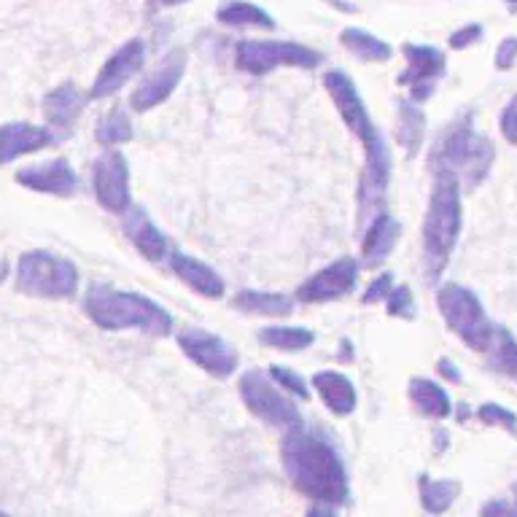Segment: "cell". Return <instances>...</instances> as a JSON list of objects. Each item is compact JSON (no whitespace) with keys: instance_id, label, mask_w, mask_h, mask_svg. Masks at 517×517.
I'll list each match as a JSON object with an SVG mask.
<instances>
[{"instance_id":"60d3db41","label":"cell","mask_w":517,"mask_h":517,"mask_svg":"<svg viewBox=\"0 0 517 517\" xmlns=\"http://www.w3.org/2000/svg\"><path fill=\"white\" fill-rule=\"evenodd\" d=\"M445 447H447V431H445V429H439V431H437V450H439V453H442Z\"/></svg>"},{"instance_id":"8fae6325","label":"cell","mask_w":517,"mask_h":517,"mask_svg":"<svg viewBox=\"0 0 517 517\" xmlns=\"http://www.w3.org/2000/svg\"><path fill=\"white\" fill-rule=\"evenodd\" d=\"M92 186L97 202L111 213H127L130 208V165L122 151L108 149L95 159Z\"/></svg>"},{"instance_id":"ab89813d","label":"cell","mask_w":517,"mask_h":517,"mask_svg":"<svg viewBox=\"0 0 517 517\" xmlns=\"http://www.w3.org/2000/svg\"><path fill=\"white\" fill-rule=\"evenodd\" d=\"M509 512H515V504L491 501V504H485V507H482V515H509Z\"/></svg>"},{"instance_id":"74e56055","label":"cell","mask_w":517,"mask_h":517,"mask_svg":"<svg viewBox=\"0 0 517 517\" xmlns=\"http://www.w3.org/2000/svg\"><path fill=\"white\" fill-rule=\"evenodd\" d=\"M482 38V25H477V22H472V25H464L461 30H456L453 36H450V46L453 49H469L472 44H477Z\"/></svg>"},{"instance_id":"ba28073f","label":"cell","mask_w":517,"mask_h":517,"mask_svg":"<svg viewBox=\"0 0 517 517\" xmlns=\"http://www.w3.org/2000/svg\"><path fill=\"white\" fill-rule=\"evenodd\" d=\"M240 396H243L248 410L272 429L289 431L302 426V415H299L297 404L275 386V380L270 375H264L259 369H251V372L240 377Z\"/></svg>"},{"instance_id":"e0dca14e","label":"cell","mask_w":517,"mask_h":517,"mask_svg":"<svg viewBox=\"0 0 517 517\" xmlns=\"http://www.w3.org/2000/svg\"><path fill=\"white\" fill-rule=\"evenodd\" d=\"M54 143V132L49 127H38L30 122L0 124V167L17 162L25 154L41 151Z\"/></svg>"},{"instance_id":"52a82bcc","label":"cell","mask_w":517,"mask_h":517,"mask_svg":"<svg viewBox=\"0 0 517 517\" xmlns=\"http://www.w3.org/2000/svg\"><path fill=\"white\" fill-rule=\"evenodd\" d=\"M17 289L36 299H71L79 291V270L52 251H27L19 256Z\"/></svg>"},{"instance_id":"5bb4252c","label":"cell","mask_w":517,"mask_h":517,"mask_svg":"<svg viewBox=\"0 0 517 517\" xmlns=\"http://www.w3.org/2000/svg\"><path fill=\"white\" fill-rule=\"evenodd\" d=\"M143 62H146V44L141 38H132L127 44H122V49H116L106 60V65L100 68L95 84L89 89V97L103 100V97L116 95L132 76L141 73Z\"/></svg>"},{"instance_id":"9c48e42d","label":"cell","mask_w":517,"mask_h":517,"mask_svg":"<svg viewBox=\"0 0 517 517\" xmlns=\"http://www.w3.org/2000/svg\"><path fill=\"white\" fill-rule=\"evenodd\" d=\"M235 62L240 71L251 76H264L275 68H305L313 71L321 65V54L294 41H240L235 49Z\"/></svg>"},{"instance_id":"5b68a950","label":"cell","mask_w":517,"mask_h":517,"mask_svg":"<svg viewBox=\"0 0 517 517\" xmlns=\"http://www.w3.org/2000/svg\"><path fill=\"white\" fill-rule=\"evenodd\" d=\"M493 159H496V151L482 135L474 132L472 114H466L442 132V138L431 151L429 165L434 173L437 170L453 173L466 189H474L488 178Z\"/></svg>"},{"instance_id":"d590c367","label":"cell","mask_w":517,"mask_h":517,"mask_svg":"<svg viewBox=\"0 0 517 517\" xmlns=\"http://www.w3.org/2000/svg\"><path fill=\"white\" fill-rule=\"evenodd\" d=\"M517 62V38L515 36H507L496 46V54H493V65L499 68V71H509L512 65Z\"/></svg>"},{"instance_id":"f1b7e54d","label":"cell","mask_w":517,"mask_h":517,"mask_svg":"<svg viewBox=\"0 0 517 517\" xmlns=\"http://www.w3.org/2000/svg\"><path fill=\"white\" fill-rule=\"evenodd\" d=\"M219 22L229 27H264V30L275 27V19L267 11L254 6V3H246V0H232L227 6H221Z\"/></svg>"},{"instance_id":"f35d334b","label":"cell","mask_w":517,"mask_h":517,"mask_svg":"<svg viewBox=\"0 0 517 517\" xmlns=\"http://www.w3.org/2000/svg\"><path fill=\"white\" fill-rule=\"evenodd\" d=\"M437 372L445 377V380H450V383H461V380H464V377H461V372H458V367L450 359H439L437 361Z\"/></svg>"},{"instance_id":"6da1fadb","label":"cell","mask_w":517,"mask_h":517,"mask_svg":"<svg viewBox=\"0 0 517 517\" xmlns=\"http://www.w3.org/2000/svg\"><path fill=\"white\" fill-rule=\"evenodd\" d=\"M324 87L334 100L337 111H340L345 127L364 146V176H361L359 186V213L361 221H367L380 211L388 189V178H391V157H388L386 141H383V135H380V130L372 122L367 103L361 100L359 89H356V84H353L348 73L329 71L324 76Z\"/></svg>"},{"instance_id":"30bf717a","label":"cell","mask_w":517,"mask_h":517,"mask_svg":"<svg viewBox=\"0 0 517 517\" xmlns=\"http://www.w3.org/2000/svg\"><path fill=\"white\" fill-rule=\"evenodd\" d=\"M178 348L184 351L186 359L194 361L197 367L205 369L208 375L219 377V380L232 377L240 367V356L227 340H221L205 329H197V326L178 332Z\"/></svg>"},{"instance_id":"7a4b0ae2","label":"cell","mask_w":517,"mask_h":517,"mask_svg":"<svg viewBox=\"0 0 517 517\" xmlns=\"http://www.w3.org/2000/svg\"><path fill=\"white\" fill-rule=\"evenodd\" d=\"M281 458L291 485L302 496L318 504H332V507H342L348 501L351 485H348L345 464L326 439L310 434L302 426L289 429L283 437Z\"/></svg>"},{"instance_id":"4fadbf2b","label":"cell","mask_w":517,"mask_h":517,"mask_svg":"<svg viewBox=\"0 0 517 517\" xmlns=\"http://www.w3.org/2000/svg\"><path fill=\"white\" fill-rule=\"evenodd\" d=\"M402 52L407 57V71L399 76V84H407L412 100L423 103L434 95V84L445 76V54L421 44H404Z\"/></svg>"},{"instance_id":"7c38bea8","label":"cell","mask_w":517,"mask_h":517,"mask_svg":"<svg viewBox=\"0 0 517 517\" xmlns=\"http://www.w3.org/2000/svg\"><path fill=\"white\" fill-rule=\"evenodd\" d=\"M356 281H359V262L345 256V259H337L324 270H318L316 275H310L297 289V299L307 302V305L332 302V299L348 297L356 289Z\"/></svg>"},{"instance_id":"44dd1931","label":"cell","mask_w":517,"mask_h":517,"mask_svg":"<svg viewBox=\"0 0 517 517\" xmlns=\"http://www.w3.org/2000/svg\"><path fill=\"white\" fill-rule=\"evenodd\" d=\"M124 232L132 240V246L138 248V254L146 256L149 262H159L167 254V237L159 232L143 208H127Z\"/></svg>"},{"instance_id":"ffe728a7","label":"cell","mask_w":517,"mask_h":517,"mask_svg":"<svg viewBox=\"0 0 517 517\" xmlns=\"http://www.w3.org/2000/svg\"><path fill=\"white\" fill-rule=\"evenodd\" d=\"M399 235H402V227L399 221L391 216V213L380 211L372 216V224L367 229V237L361 243V256H364V264L367 267H377L383 262L391 251L399 243Z\"/></svg>"},{"instance_id":"83f0119b","label":"cell","mask_w":517,"mask_h":517,"mask_svg":"<svg viewBox=\"0 0 517 517\" xmlns=\"http://www.w3.org/2000/svg\"><path fill=\"white\" fill-rule=\"evenodd\" d=\"M418 491H421V504L431 515H442L453 507V501L458 499L461 485L456 480H431L426 474H421L418 480Z\"/></svg>"},{"instance_id":"603a6c76","label":"cell","mask_w":517,"mask_h":517,"mask_svg":"<svg viewBox=\"0 0 517 517\" xmlns=\"http://www.w3.org/2000/svg\"><path fill=\"white\" fill-rule=\"evenodd\" d=\"M407 394H410V402L415 404V410L426 415V418L442 421V418H450V412H453V404H450V396H447L445 388L429 380V377H412Z\"/></svg>"},{"instance_id":"ac0fdd59","label":"cell","mask_w":517,"mask_h":517,"mask_svg":"<svg viewBox=\"0 0 517 517\" xmlns=\"http://www.w3.org/2000/svg\"><path fill=\"white\" fill-rule=\"evenodd\" d=\"M170 270L176 272L178 281L189 286L192 291H197V294H202V297H224V281H221V275L216 270H211L205 262H200V259L173 251L170 254Z\"/></svg>"},{"instance_id":"d6986e66","label":"cell","mask_w":517,"mask_h":517,"mask_svg":"<svg viewBox=\"0 0 517 517\" xmlns=\"http://www.w3.org/2000/svg\"><path fill=\"white\" fill-rule=\"evenodd\" d=\"M87 106V95L73 81H65L44 97V116L54 130H71Z\"/></svg>"},{"instance_id":"f546056e","label":"cell","mask_w":517,"mask_h":517,"mask_svg":"<svg viewBox=\"0 0 517 517\" xmlns=\"http://www.w3.org/2000/svg\"><path fill=\"white\" fill-rule=\"evenodd\" d=\"M488 353H491V367L496 372L517 380V342L507 329H496V337H493Z\"/></svg>"},{"instance_id":"1f68e13d","label":"cell","mask_w":517,"mask_h":517,"mask_svg":"<svg viewBox=\"0 0 517 517\" xmlns=\"http://www.w3.org/2000/svg\"><path fill=\"white\" fill-rule=\"evenodd\" d=\"M477 418H480L485 426H499V429H504L507 434L517 437V415L512 410H507V407H501V404H480V407H477Z\"/></svg>"},{"instance_id":"836d02e7","label":"cell","mask_w":517,"mask_h":517,"mask_svg":"<svg viewBox=\"0 0 517 517\" xmlns=\"http://www.w3.org/2000/svg\"><path fill=\"white\" fill-rule=\"evenodd\" d=\"M386 310H388V316H394V318H415L412 291L407 289V286L391 289V294L386 297Z\"/></svg>"},{"instance_id":"277c9868","label":"cell","mask_w":517,"mask_h":517,"mask_svg":"<svg viewBox=\"0 0 517 517\" xmlns=\"http://www.w3.org/2000/svg\"><path fill=\"white\" fill-rule=\"evenodd\" d=\"M464 213H461V181L453 173L437 170L431 189L429 211L423 221V259L429 281H437L450 264L461 235Z\"/></svg>"},{"instance_id":"3957f363","label":"cell","mask_w":517,"mask_h":517,"mask_svg":"<svg viewBox=\"0 0 517 517\" xmlns=\"http://www.w3.org/2000/svg\"><path fill=\"white\" fill-rule=\"evenodd\" d=\"M84 313L89 321L106 332H135L151 334V337H167L173 332V316L154 299L143 297L138 291H122L97 281L89 286L84 297Z\"/></svg>"},{"instance_id":"d6a6232c","label":"cell","mask_w":517,"mask_h":517,"mask_svg":"<svg viewBox=\"0 0 517 517\" xmlns=\"http://www.w3.org/2000/svg\"><path fill=\"white\" fill-rule=\"evenodd\" d=\"M270 377H272V380H275V383H278V386L286 388L289 394L302 396V399H307V396H310V391H307L305 377L297 375L294 369L281 367V364H275V367H270Z\"/></svg>"},{"instance_id":"8992f818","label":"cell","mask_w":517,"mask_h":517,"mask_svg":"<svg viewBox=\"0 0 517 517\" xmlns=\"http://www.w3.org/2000/svg\"><path fill=\"white\" fill-rule=\"evenodd\" d=\"M437 305L447 329L456 334L466 348L488 353L496 337V326L491 324L480 297L472 289H466L461 283H447L439 289Z\"/></svg>"},{"instance_id":"b9f144b4","label":"cell","mask_w":517,"mask_h":517,"mask_svg":"<svg viewBox=\"0 0 517 517\" xmlns=\"http://www.w3.org/2000/svg\"><path fill=\"white\" fill-rule=\"evenodd\" d=\"M507 3V9L512 11V14H517V0H504Z\"/></svg>"},{"instance_id":"9a60e30c","label":"cell","mask_w":517,"mask_h":517,"mask_svg":"<svg viewBox=\"0 0 517 517\" xmlns=\"http://www.w3.org/2000/svg\"><path fill=\"white\" fill-rule=\"evenodd\" d=\"M186 71V54L170 52L165 60L159 62L157 68L138 84V89L132 92V108L138 114H146L151 108H157L165 103L167 97L173 95V89L181 84V76Z\"/></svg>"},{"instance_id":"7bdbcfd3","label":"cell","mask_w":517,"mask_h":517,"mask_svg":"<svg viewBox=\"0 0 517 517\" xmlns=\"http://www.w3.org/2000/svg\"><path fill=\"white\" fill-rule=\"evenodd\" d=\"M165 6H178V3H186V0H162Z\"/></svg>"},{"instance_id":"2e32d148","label":"cell","mask_w":517,"mask_h":517,"mask_svg":"<svg viewBox=\"0 0 517 517\" xmlns=\"http://www.w3.org/2000/svg\"><path fill=\"white\" fill-rule=\"evenodd\" d=\"M14 181L30 192L54 194V197H71L79 189V176L68 159H49L41 165L22 167Z\"/></svg>"},{"instance_id":"484cf974","label":"cell","mask_w":517,"mask_h":517,"mask_svg":"<svg viewBox=\"0 0 517 517\" xmlns=\"http://www.w3.org/2000/svg\"><path fill=\"white\" fill-rule=\"evenodd\" d=\"M340 41L348 52L367 62H388L391 54H394V49L386 41H380V38L367 33V30H359V27H345L340 33Z\"/></svg>"},{"instance_id":"8d00e7d4","label":"cell","mask_w":517,"mask_h":517,"mask_svg":"<svg viewBox=\"0 0 517 517\" xmlns=\"http://www.w3.org/2000/svg\"><path fill=\"white\" fill-rule=\"evenodd\" d=\"M501 135H504V141L517 146V95L509 100L501 114Z\"/></svg>"},{"instance_id":"ee69618b","label":"cell","mask_w":517,"mask_h":517,"mask_svg":"<svg viewBox=\"0 0 517 517\" xmlns=\"http://www.w3.org/2000/svg\"><path fill=\"white\" fill-rule=\"evenodd\" d=\"M515 512H517V482H515Z\"/></svg>"},{"instance_id":"cb8c5ba5","label":"cell","mask_w":517,"mask_h":517,"mask_svg":"<svg viewBox=\"0 0 517 517\" xmlns=\"http://www.w3.org/2000/svg\"><path fill=\"white\" fill-rule=\"evenodd\" d=\"M232 305L243 313L264 318H283L294 313V302L286 294H272V291H240Z\"/></svg>"},{"instance_id":"4dcf8cb0","label":"cell","mask_w":517,"mask_h":517,"mask_svg":"<svg viewBox=\"0 0 517 517\" xmlns=\"http://www.w3.org/2000/svg\"><path fill=\"white\" fill-rule=\"evenodd\" d=\"M95 138L97 143H103V146H119V143L132 141L130 116L124 114L122 108H114L111 114L103 116V119L97 122Z\"/></svg>"},{"instance_id":"d4e9b609","label":"cell","mask_w":517,"mask_h":517,"mask_svg":"<svg viewBox=\"0 0 517 517\" xmlns=\"http://www.w3.org/2000/svg\"><path fill=\"white\" fill-rule=\"evenodd\" d=\"M423 138H426V116L415 100H399V116H396V141L402 143L407 154H418Z\"/></svg>"},{"instance_id":"7402d4cb","label":"cell","mask_w":517,"mask_h":517,"mask_svg":"<svg viewBox=\"0 0 517 517\" xmlns=\"http://www.w3.org/2000/svg\"><path fill=\"white\" fill-rule=\"evenodd\" d=\"M313 388H318V396H321V402L334 412V415H351L356 410V404H359V396H356V388L353 383L348 380L345 375L340 372H332V369H326V372H316L313 375Z\"/></svg>"},{"instance_id":"e575fe53","label":"cell","mask_w":517,"mask_h":517,"mask_svg":"<svg viewBox=\"0 0 517 517\" xmlns=\"http://www.w3.org/2000/svg\"><path fill=\"white\" fill-rule=\"evenodd\" d=\"M394 289V275L391 272H383V275H377L375 281L369 283V289L364 291V305H375V302H383V299L391 294Z\"/></svg>"},{"instance_id":"4316f807","label":"cell","mask_w":517,"mask_h":517,"mask_svg":"<svg viewBox=\"0 0 517 517\" xmlns=\"http://www.w3.org/2000/svg\"><path fill=\"white\" fill-rule=\"evenodd\" d=\"M259 342L267 348H275V351L297 353L310 348L316 342V334L310 329H302V326H264L259 332Z\"/></svg>"}]
</instances>
